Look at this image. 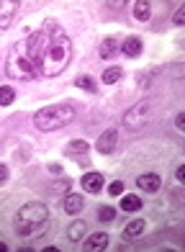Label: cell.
I'll list each match as a JSON object with an SVG mask.
<instances>
[{"label":"cell","mask_w":185,"mask_h":252,"mask_svg":"<svg viewBox=\"0 0 185 252\" xmlns=\"http://www.w3.org/2000/svg\"><path fill=\"white\" fill-rule=\"evenodd\" d=\"M116 142H119V129H108V131H103L98 136V142H95V150L100 155H111L116 150Z\"/></svg>","instance_id":"cell-6"},{"label":"cell","mask_w":185,"mask_h":252,"mask_svg":"<svg viewBox=\"0 0 185 252\" xmlns=\"http://www.w3.org/2000/svg\"><path fill=\"white\" fill-rule=\"evenodd\" d=\"M121 209H123L126 214H134V211L142 209V198L134 196V193H129V196H123V198H121Z\"/></svg>","instance_id":"cell-17"},{"label":"cell","mask_w":185,"mask_h":252,"mask_svg":"<svg viewBox=\"0 0 185 252\" xmlns=\"http://www.w3.org/2000/svg\"><path fill=\"white\" fill-rule=\"evenodd\" d=\"M5 180H8V165H3V162H0V186H3Z\"/></svg>","instance_id":"cell-27"},{"label":"cell","mask_w":185,"mask_h":252,"mask_svg":"<svg viewBox=\"0 0 185 252\" xmlns=\"http://www.w3.org/2000/svg\"><path fill=\"white\" fill-rule=\"evenodd\" d=\"M75 116H77V111H75V106H69V103L46 106V108L33 113V126H36L39 131H54V129H62V126L72 124Z\"/></svg>","instance_id":"cell-3"},{"label":"cell","mask_w":185,"mask_h":252,"mask_svg":"<svg viewBox=\"0 0 185 252\" xmlns=\"http://www.w3.org/2000/svg\"><path fill=\"white\" fill-rule=\"evenodd\" d=\"M83 188L88 193H100L103 190V175L100 173H85L83 175Z\"/></svg>","instance_id":"cell-12"},{"label":"cell","mask_w":185,"mask_h":252,"mask_svg":"<svg viewBox=\"0 0 185 252\" xmlns=\"http://www.w3.org/2000/svg\"><path fill=\"white\" fill-rule=\"evenodd\" d=\"M134 18L142 21V24H147V21L152 18V8H149V3H144V0H136V3H134Z\"/></svg>","instance_id":"cell-14"},{"label":"cell","mask_w":185,"mask_h":252,"mask_svg":"<svg viewBox=\"0 0 185 252\" xmlns=\"http://www.w3.org/2000/svg\"><path fill=\"white\" fill-rule=\"evenodd\" d=\"M16 100V90L10 85H0V106H13Z\"/></svg>","instance_id":"cell-21"},{"label":"cell","mask_w":185,"mask_h":252,"mask_svg":"<svg viewBox=\"0 0 185 252\" xmlns=\"http://www.w3.org/2000/svg\"><path fill=\"white\" fill-rule=\"evenodd\" d=\"M69 60H72V41H69V36L54 24V21H46L39 75L57 77L60 72H64L67 67H69Z\"/></svg>","instance_id":"cell-1"},{"label":"cell","mask_w":185,"mask_h":252,"mask_svg":"<svg viewBox=\"0 0 185 252\" xmlns=\"http://www.w3.org/2000/svg\"><path fill=\"white\" fill-rule=\"evenodd\" d=\"M16 3L13 0H0V29H8L10 26V21H13L16 16Z\"/></svg>","instance_id":"cell-9"},{"label":"cell","mask_w":185,"mask_h":252,"mask_svg":"<svg viewBox=\"0 0 185 252\" xmlns=\"http://www.w3.org/2000/svg\"><path fill=\"white\" fill-rule=\"evenodd\" d=\"M123 188L126 186H123L121 180H113L111 186H108V193H111V196H123Z\"/></svg>","instance_id":"cell-23"},{"label":"cell","mask_w":185,"mask_h":252,"mask_svg":"<svg viewBox=\"0 0 185 252\" xmlns=\"http://www.w3.org/2000/svg\"><path fill=\"white\" fill-rule=\"evenodd\" d=\"M149 83H152V72L136 75V85H139V88H149Z\"/></svg>","instance_id":"cell-24"},{"label":"cell","mask_w":185,"mask_h":252,"mask_svg":"<svg viewBox=\"0 0 185 252\" xmlns=\"http://www.w3.org/2000/svg\"><path fill=\"white\" fill-rule=\"evenodd\" d=\"M183 21H185V8L180 5V8L175 10V16H172V24H175V26H183Z\"/></svg>","instance_id":"cell-25"},{"label":"cell","mask_w":185,"mask_h":252,"mask_svg":"<svg viewBox=\"0 0 185 252\" xmlns=\"http://www.w3.org/2000/svg\"><path fill=\"white\" fill-rule=\"evenodd\" d=\"M175 129L178 131H185V116H183V113H178V116H175Z\"/></svg>","instance_id":"cell-26"},{"label":"cell","mask_w":185,"mask_h":252,"mask_svg":"<svg viewBox=\"0 0 185 252\" xmlns=\"http://www.w3.org/2000/svg\"><path fill=\"white\" fill-rule=\"evenodd\" d=\"M5 250H8V245L3 242V239H0V252H5Z\"/></svg>","instance_id":"cell-28"},{"label":"cell","mask_w":185,"mask_h":252,"mask_svg":"<svg viewBox=\"0 0 185 252\" xmlns=\"http://www.w3.org/2000/svg\"><path fill=\"white\" fill-rule=\"evenodd\" d=\"M149 119H152V103L142 100V103H136V106H131L123 113V126L126 129H142Z\"/></svg>","instance_id":"cell-5"},{"label":"cell","mask_w":185,"mask_h":252,"mask_svg":"<svg viewBox=\"0 0 185 252\" xmlns=\"http://www.w3.org/2000/svg\"><path fill=\"white\" fill-rule=\"evenodd\" d=\"M88 142L85 139H72L67 147H64V155L67 157H72V159H85V155H88Z\"/></svg>","instance_id":"cell-8"},{"label":"cell","mask_w":185,"mask_h":252,"mask_svg":"<svg viewBox=\"0 0 185 252\" xmlns=\"http://www.w3.org/2000/svg\"><path fill=\"white\" fill-rule=\"evenodd\" d=\"M75 85L83 88V90H88V93H98V85H95V80H92L90 75H80V77L75 80Z\"/></svg>","instance_id":"cell-20"},{"label":"cell","mask_w":185,"mask_h":252,"mask_svg":"<svg viewBox=\"0 0 185 252\" xmlns=\"http://www.w3.org/2000/svg\"><path fill=\"white\" fill-rule=\"evenodd\" d=\"M5 72H8V77H13V80H33V77H39L36 70H33V64L29 62L26 52H23V47L10 49L8 60H5Z\"/></svg>","instance_id":"cell-4"},{"label":"cell","mask_w":185,"mask_h":252,"mask_svg":"<svg viewBox=\"0 0 185 252\" xmlns=\"http://www.w3.org/2000/svg\"><path fill=\"white\" fill-rule=\"evenodd\" d=\"M46 219H49V209L41 201H31L23 203L21 211L16 214V232L18 237H33V234H44L46 232Z\"/></svg>","instance_id":"cell-2"},{"label":"cell","mask_w":185,"mask_h":252,"mask_svg":"<svg viewBox=\"0 0 185 252\" xmlns=\"http://www.w3.org/2000/svg\"><path fill=\"white\" fill-rule=\"evenodd\" d=\"M108 234L106 232H95V234H90L88 239H85V250H90V252H95V250H106L108 247Z\"/></svg>","instance_id":"cell-11"},{"label":"cell","mask_w":185,"mask_h":252,"mask_svg":"<svg viewBox=\"0 0 185 252\" xmlns=\"http://www.w3.org/2000/svg\"><path fill=\"white\" fill-rule=\"evenodd\" d=\"M121 77H123L121 67H108V70H103V85H116Z\"/></svg>","instance_id":"cell-19"},{"label":"cell","mask_w":185,"mask_h":252,"mask_svg":"<svg viewBox=\"0 0 185 252\" xmlns=\"http://www.w3.org/2000/svg\"><path fill=\"white\" fill-rule=\"evenodd\" d=\"M136 186L142 188L144 193H157L162 188V178L157 173H144V175L136 178Z\"/></svg>","instance_id":"cell-7"},{"label":"cell","mask_w":185,"mask_h":252,"mask_svg":"<svg viewBox=\"0 0 185 252\" xmlns=\"http://www.w3.org/2000/svg\"><path fill=\"white\" fill-rule=\"evenodd\" d=\"M98 219L100 221H113L116 219V209H113V206H100V209H98Z\"/></svg>","instance_id":"cell-22"},{"label":"cell","mask_w":185,"mask_h":252,"mask_svg":"<svg viewBox=\"0 0 185 252\" xmlns=\"http://www.w3.org/2000/svg\"><path fill=\"white\" fill-rule=\"evenodd\" d=\"M116 52H121V44L116 41V39H106V41L100 44V49H98V54L103 57V60H111Z\"/></svg>","instance_id":"cell-15"},{"label":"cell","mask_w":185,"mask_h":252,"mask_svg":"<svg viewBox=\"0 0 185 252\" xmlns=\"http://www.w3.org/2000/svg\"><path fill=\"white\" fill-rule=\"evenodd\" d=\"M144 229H147V221L144 219H134L123 226V234L126 237H139V234H144Z\"/></svg>","instance_id":"cell-18"},{"label":"cell","mask_w":185,"mask_h":252,"mask_svg":"<svg viewBox=\"0 0 185 252\" xmlns=\"http://www.w3.org/2000/svg\"><path fill=\"white\" fill-rule=\"evenodd\" d=\"M142 49H144V44H142V39H139V36H129V39H123V44H121V52L126 57H139V54H142Z\"/></svg>","instance_id":"cell-13"},{"label":"cell","mask_w":185,"mask_h":252,"mask_svg":"<svg viewBox=\"0 0 185 252\" xmlns=\"http://www.w3.org/2000/svg\"><path fill=\"white\" fill-rule=\"evenodd\" d=\"M85 221H72V224H69V229H67V239H69V242H80V239H83L85 237Z\"/></svg>","instance_id":"cell-16"},{"label":"cell","mask_w":185,"mask_h":252,"mask_svg":"<svg viewBox=\"0 0 185 252\" xmlns=\"http://www.w3.org/2000/svg\"><path fill=\"white\" fill-rule=\"evenodd\" d=\"M62 209H64L67 214H80V211L85 209V201H83V196H80V193H67L64 201H62Z\"/></svg>","instance_id":"cell-10"}]
</instances>
